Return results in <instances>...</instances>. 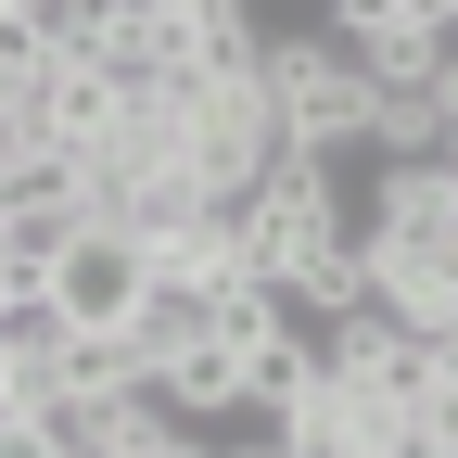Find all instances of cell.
<instances>
[{
	"mask_svg": "<svg viewBox=\"0 0 458 458\" xmlns=\"http://www.w3.org/2000/svg\"><path fill=\"white\" fill-rule=\"evenodd\" d=\"M344 229H357L344 179H331L318 153H280V165H267V191L229 216V255H242V280H255V293H293V280L344 242Z\"/></svg>",
	"mask_w": 458,
	"mask_h": 458,
	"instance_id": "1",
	"label": "cell"
},
{
	"mask_svg": "<svg viewBox=\"0 0 458 458\" xmlns=\"http://www.w3.org/2000/svg\"><path fill=\"white\" fill-rule=\"evenodd\" d=\"M267 114H280V140L293 153H369V114L382 89L344 64V38H267Z\"/></svg>",
	"mask_w": 458,
	"mask_h": 458,
	"instance_id": "2",
	"label": "cell"
},
{
	"mask_svg": "<svg viewBox=\"0 0 458 458\" xmlns=\"http://www.w3.org/2000/svg\"><path fill=\"white\" fill-rule=\"evenodd\" d=\"M331 38H344V64H357L382 102H408V89L445 77V0H344Z\"/></svg>",
	"mask_w": 458,
	"mask_h": 458,
	"instance_id": "3",
	"label": "cell"
},
{
	"mask_svg": "<svg viewBox=\"0 0 458 458\" xmlns=\"http://www.w3.org/2000/svg\"><path fill=\"white\" fill-rule=\"evenodd\" d=\"M140 293H153V267H140V242H114V229H77L38 306L64 318V344H102V331H128V318H140Z\"/></svg>",
	"mask_w": 458,
	"mask_h": 458,
	"instance_id": "4",
	"label": "cell"
},
{
	"mask_svg": "<svg viewBox=\"0 0 458 458\" xmlns=\"http://www.w3.org/2000/svg\"><path fill=\"white\" fill-rule=\"evenodd\" d=\"M318 394V331H267V344H242V408L255 420H293Z\"/></svg>",
	"mask_w": 458,
	"mask_h": 458,
	"instance_id": "5",
	"label": "cell"
},
{
	"mask_svg": "<svg viewBox=\"0 0 458 458\" xmlns=\"http://www.w3.org/2000/svg\"><path fill=\"white\" fill-rule=\"evenodd\" d=\"M0 216H77V153H13L0 165Z\"/></svg>",
	"mask_w": 458,
	"mask_h": 458,
	"instance_id": "6",
	"label": "cell"
},
{
	"mask_svg": "<svg viewBox=\"0 0 458 458\" xmlns=\"http://www.w3.org/2000/svg\"><path fill=\"white\" fill-rule=\"evenodd\" d=\"M0 458H51V445H38V420H0Z\"/></svg>",
	"mask_w": 458,
	"mask_h": 458,
	"instance_id": "7",
	"label": "cell"
},
{
	"mask_svg": "<svg viewBox=\"0 0 458 458\" xmlns=\"http://www.w3.org/2000/svg\"><path fill=\"white\" fill-rule=\"evenodd\" d=\"M216 458H280V433H255V445H216Z\"/></svg>",
	"mask_w": 458,
	"mask_h": 458,
	"instance_id": "8",
	"label": "cell"
},
{
	"mask_svg": "<svg viewBox=\"0 0 458 458\" xmlns=\"http://www.w3.org/2000/svg\"><path fill=\"white\" fill-rule=\"evenodd\" d=\"M0 306H13V293H0Z\"/></svg>",
	"mask_w": 458,
	"mask_h": 458,
	"instance_id": "9",
	"label": "cell"
}]
</instances>
